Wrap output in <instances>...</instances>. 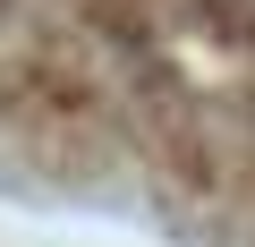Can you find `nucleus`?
Masks as SVG:
<instances>
[{
    "label": "nucleus",
    "mask_w": 255,
    "mask_h": 247,
    "mask_svg": "<svg viewBox=\"0 0 255 247\" xmlns=\"http://www.w3.org/2000/svg\"><path fill=\"white\" fill-rule=\"evenodd\" d=\"M0 196L255 247V0H0Z\"/></svg>",
    "instance_id": "f257e3e1"
},
{
    "label": "nucleus",
    "mask_w": 255,
    "mask_h": 247,
    "mask_svg": "<svg viewBox=\"0 0 255 247\" xmlns=\"http://www.w3.org/2000/svg\"><path fill=\"white\" fill-rule=\"evenodd\" d=\"M0 247H9V239H0Z\"/></svg>",
    "instance_id": "f03ea898"
}]
</instances>
